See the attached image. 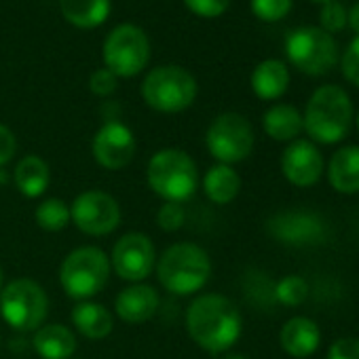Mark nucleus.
Segmentation results:
<instances>
[{
  "label": "nucleus",
  "mask_w": 359,
  "mask_h": 359,
  "mask_svg": "<svg viewBox=\"0 0 359 359\" xmlns=\"http://www.w3.org/2000/svg\"><path fill=\"white\" fill-rule=\"evenodd\" d=\"M187 332L208 353H226L243 332L239 306L222 294H199L187 309Z\"/></svg>",
  "instance_id": "f257e3e1"
},
{
  "label": "nucleus",
  "mask_w": 359,
  "mask_h": 359,
  "mask_svg": "<svg viewBox=\"0 0 359 359\" xmlns=\"http://www.w3.org/2000/svg\"><path fill=\"white\" fill-rule=\"evenodd\" d=\"M154 271L165 292L173 296H195L212 277V260L201 245L180 241L156 258Z\"/></svg>",
  "instance_id": "f03ea898"
},
{
  "label": "nucleus",
  "mask_w": 359,
  "mask_h": 359,
  "mask_svg": "<svg viewBox=\"0 0 359 359\" xmlns=\"http://www.w3.org/2000/svg\"><path fill=\"white\" fill-rule=\"evenodd\" d=\"M148 189L163 201L184 203L201 187V175L195 158L180 148H163L148 158Z\"/></svg>",
  "instance_id": "7ed1b4c3"
},
{
  "label": "nucleus",
  "mask_w": 359,
  "mask_h": 359,
  "mask_svg": "<svg viewBox=\"0 0 359 359\" xmlns=\"http://www.w3.org/2000/svg\"><path fill=\"white\" fill-rule=\"evenodd\" d=\"M353 121V102L348 93L338 85L319 87L302 114L304 131L317 144H336L340 142Z\"/></svg>",
  "instance_id": "20e7f679"
},
{
  "label": "nucleus",
  "mask_w": 359,
  "mask_h": 359,
  "mask_svg": "<svg viewBox=\"0 0 359 359\" xmlns=\"http://www.w3.org/2000/svg\"><path fill=\"white\" fill-rule=\"evenodd\" d=\"M110 256L95 245L72 250L60 266V285L76 302L95 298L110 281Z\"/></svg>",
  "instance_id": "39448f33"
},
{
  "label": "nucleus",
  "mask_w": 359,
  "mask_h": 359,
  "mask_svg": "<svg viewBox=\"0 0 359 359\" xmlns=\"http://www.w3.org/2000/svg\"><path fill=\"white\" fill-rule=\"evenodd\" d=\"M142 97L148 108L161 114H177L197 100V81L180 66H158L146 74Z\"/></svg>",
  "instance_id": "423d86ee"
},
{
  "label": "nucleus",
  "mask_w": 359,
  "mask_h": 359,
  "mask_svg": "<svg viewBox=\"0 0 359 359\" xmlns=\"http://www.w3.org/2000/svg\"><path fill=\"white\" fill-rule=\"evenodd\" d=\"M49 315L45 287L28 277L9 281L0 292V317L15 332H36Z\"/></svg>",
  "instance_id": "0eeeda50"
},
{
  "label": "nucleus",
  "mask_w": 359,
  "mask_h": 359,
  "mask_svg": "<svg viewBox=\"0 0 359 359\" xmlns=\"http://www.w3.org/2000/svg\"><path fill=\"white\" fill-rule=\"evenodd\" d=\"M287 60L309 76L327 74L338 62V47L332 34L315 26H302L285 39Z\"/></svg>",
  "instance_id": "6e6552de"
},
{
  "label": "nucleus",
  "mask_w": 359,
  "mask_h": 359,
  "mask_svg": "<svg viewBox=\"0 0 359 359\" xmlns=\"http://www.w3.org/2000/svg\"><path fill=\"white\" fill-rule=\"evenodd\" d=\"M254 142L252 123L239 112H224L216 116L205 131V146L222 165L245 161L254 150Z\"/></svg>",
  "instance_id": "1a4fd4ad"
},
{
  "label": "nucleus",
  "mask_w": 359,
  "mask_h": 359,
  "mask_svg": "<svg viewBox=\"0 0 359 359\" xmlns=\"http://www.w3.org/2000/svg\"><path fill=\"white\" fill-rule=\"evenodd\" d=\"M104 68H108L118 79H131L140 74L150 60V43L142 28L133 24L116 26L102 49Z\"/></svg>",
  "instance_id": "9d476101"
},
{
  "label": "nucleus",
  "mask_w": 359,
  "mask_h": 359,
  "mask_svg": "<svg viewBox=\"0 0 359 359\" xmlns=\"http://www.w3.org/2000/svg\"><path fill=\"white\" fill-rule=\"evenodd\" d=\"M118 201L104 191H85L70 203V222L89 237H106L121 224Z\"/></svg>",
  "instance_id": "9b49d317"
},
{
  "label": "nucleus",
  "mask_w": 359,
  "mask_h": 359,
  "mask_svg": "<svg viewBox=\"0 0 359 359\" xmlns=\"http://www.w3.org/2000/svg\"><path fill=\"white\" fill-rule=\"evenodd\" d=\"M266 231L275 241L292 248H313L330 239L327 222L309 210L279 212L266 222Z\"/></svg>",
  "instance_id": "f8f14e48"
},
{
  "label": "nucleus",
  "mask_w": 359,
  "mask_h": 359,
  "mask_svg": "<svg viewBox=\"0 0 359 359\" xmlns=\"http://www.w3.org/2000/svg\"><path fill=\"white\" fill-rule=\"evenodd\" d=\"M156 248L152 239L146 233H125L121 239H116L112 254H110V266L116 277H121L127 283H142L148 279L156 266Z\"/></svg>",
  "instance_id": "ddd939ff"
},
{
  "label": "nucleus",
  "mask_w": 359,
  "mask_h": 359,
  "mask_svg": "<svg viewBox=\"0 0 359 359\" xmlns=\"http://www.w3.org/2000/svg\"><path fill=\"white\" fill-rule=\"evenodd\" d=\"M91 150L100 167L108 171H121L133 161L137 142H135L133 131L125 123L106 121L93 135Z\"/></svg>",
  "instance_id": "4468645a"
},
{
  "label": "nucleus",
  "mask_w": 359,
  "mask_h": 359,
  "mask_svg": "<svg viewBox=\"0 0 359 359\" xmlns=\"http://www.w3.org/2000/svg\"><path fill=\"white\" fill-rule=\"evenodd\" d=\"M281 171L294 187L309 189L323 173V156L309 140H294L281 154Z\"/></svg>",
  "instance_id": "2eb2a0df"
},
{
  "label": "nucleus",
  "mask_w": 359,
  "mask_h": 359,
  "mask_svg": "<svg viewBox=\"0 0 359 359\" xmlns=\"http://www.w3.org/2000/svg\"><path fill=\"white\" fill-rule=\"evenodd\" d=\"M158 292L148 283H129L114 298V315L127 325H140L154 317L158 309Z\"/></svg>",
  "instance_id": "dca6fc26"
},
{
  "label": "nucleus",
  "mask_w": 359,
  "mask_h": 359,
  "mask_svg": "<svg viewBox=\"0 0 359 359\" xmlns=\"http://www.w3.org/2000/svg\"><path fill=\"white\" fill-rule=\"evenodd\" d=\"M11 180H13L15 189L26 199H39L47 193V189L51 184V167L43 156L26 154L15 165Z\"/></svg>",
  "instance_id": "f3484780"
},
{
  "label": "nucleus",
  "mask_w": 359,
  "mask_h": 359,
  "mask_svg": "<svg viewBox=\"0 0 359 359\" xmlns=\"http://www.w3.org/2000/svg\"><path fill=\"white\" fill-rule=\"evenodd\" d=\"M70 319L76 332L93 342L108 338L114 327V315L104 304L93 300L76 302L70 311Z\"/></svg>",
  "instance_id": "a211bd4d"
},
{
  "label": "nucleus",
  "mask_w": 359,
  "mask_h": 359,
  "mask_svg": "<svg viewBox=\"0 0 359 359\" xmlns=\"http://www.w3.org/2000/svg\"><path fill=\"white\" fill-rule=\"evenodd\" d=\"M321 332L317 323L309 317H292L283 323L279 332V342L283 351L296 359H304L313 355L319 346Z\"/></svg>",
  "instance_id": "6ab92c4d"
},
{
  "label": "nucleus",
  "mask_w": 359,
  "mask_h": 359,
  "mask_svg": "<svg viewBox=\"0 0 359 359\" xmlns=\"http://www.w3.org/2000/svg\"><path fill=\"white\" fill-rule=\"evenodd\" d=\"M32 346L41 359H72L76 353V336L64 323H43L34 332Z\"/></svg>",
  "instance_id": "aec40b11"
},
{
  "label": "nucleus",
  "mask_w": 359,
  "mask_h": 359,
  "mask_svg": "<svg viewBox=\"0 0 359 359\" xmlns=\"http://www.w3.org/2000/svg\"><path fill=\"white\" fill-rule=\"evenodd\" d=\"M327 180L332 189L342 195L359 193V146H344L332 154Z\"/></svg>",
  "instance_id": "412c9836"
},
{
  "label": "nucleus",
  "mask_w": 359,
  "mask_h": 359,
  "mask_svg": "<svg viewBox=\"0 0 359 359\" xmlns=\"http://www.w3.org/2000/svg\"><path fill=\"white\" fill-rule=\"evenodd\" d=\"M201 189L214 205H229L241 193V175L235 171L233 165L216 163L205 171Z\"/></svg>",
  "instance_id": "4be33fe9"
},
{
  "label": "nucleus",
  "mask_w": 359,
  "mask_h": 359,
  "mask_svg": "<svg viewBox=\"0 0 359 359\" xmlns=\"http://www.w3.org/2000/svg\"><path fill=\"white\" fill-rule=\"evenodd\" d=\"M290 87V70L281 60H264L252 72V91L264 100H279Z\"/></svg>",
  "instance_id": "5701e85b"
},
{
  "label": "nucleus",
  "mask_w": 359,
  "mask_h": 359,
  "mask_svg": "<svg viewBox=\"0 0 359 359\" xmlns=\"http://www.w3.org/2000/svg\"><path fill=\"white\" fill-rule=\"evenodd\" d=\"M266 135L275 142H294L304 129L302 114L292 104H275L262 116Z\"/></svg>",
  "instance_id": "b1692460"
},
{
  "label": "nucleus",
  "mask_w": 359,
  "mask_h": 359,
  "mask_svg": "<svg viewBox=\"0 0 359 359\" xmlns=\"http://www.w3.org/2000/svg\"><path fill=\"white\" fill-rule=\"evenodd\" d=\"M60 9L66 22L81 30H91L108 20L110 0H60Z\"/></svg>",
  "instance_id": "393cba45"
},
{
  "label": "nucleus",
  "mask_w": 359,
  "mask_h": 359,
  "mask_svg": "<svg viewBox=\"0 0 359 359\" xmlns=\"http://www.w3.org/2000/svg\"><path fill=\"white\" fill-rule=\"evenodd\" d=\"M36 224L47 233H60L70 224V205L60 197H49L34 210Z\"/></svg>",
  "instance_id": "a878e982"
},
{
  "label": "nucleus",
  "mask_w": 359,
  "mask_h": 359,
  "mask_svg": "<svg viewBox=\"0 0 359 359\" xmlns=\"http://www.w3.org/2000/svg\"><path fill=\"white\" fill-rule=\"evenodd\" d=\"M309 283L300 275H287L275 283V300L283 306H298L309 298Z\"/></svg>",
  "instance_id": "bb28decb"
},
{
  "label": "nucleus",
  "mask_w": 359,
  "mask_h": 359,
  "mask_svg": "<svg viewBox=\"0 0 359 359\" xmlns=\"http://www.w3.org/2000/svg\"><path fill=\"white\" fill-rule=\"evenodd\" d=\"M187 222V210L184 203H171L163 201V205L156 210V224L165 233H175Z\"/></svg>",
  "instance_id": "cd10ccee"
},
{
  "label": "nucleus",
  "mask_w": 359,
  "mask_h": 359,
  "mask_svg": "<svg viewBox=\"0 0 359 359\" xmlns=\"http://www.w3.org/2000/svg\"><path fill=\"white\" fill-rule=\"evenodd\" d=\"M292 11V0H252V13L262 22H279Z\"/></svg>",
  "instance_id": "c85d7f7f"
},
{
  "label": "nucleus",
  "mask_w": 359,
  "mask_h": 359,
  "mask_svg": "<svg viewBox=\"0 0 359 359\" xmlns=\"http://www.w3.org/2000/svg\"><path fill=\"white\" fill-rule=\"evenodd\" d=\"M319 22H321V30L327 32V34H336V32H342L346 28V22H348V13L344 9L342 3L334 0V3H325L323 9H321V15H319Z\"/></svg>",
  "instance_id": "c756f323"
},
{
  "label": "nucleus",
  "mask_w": 359,
  "mask_h": 359,
  "mask_svg": "<svg viewBox=\"0 0 359 359\" xmlns=\"http://www.w3.org/2000/svg\"><path fill=\"white\" fill-rule=\"evenodd\" d=\"M340 68H342V76L351 85L359 87V36H355L344 49L340 57Z\"/></svg>",
  "instance_id": "7c9ffc66"
},
{
  "label": "nucleus",
  "mask_w": 359,
  "mask_h": 359,
  "mask_svg": "<svg viewBox=\"0 0 359 359\" xmlns=\"http://www.w3.org/2000/svg\"><path fill=\"white\" fill-rule=\"evenodd\" d=\"M118 87V76L112 74L108 68H100L89 76V89L97 97H108L116 91Z\"/></svg>",
  "instance_id": "2f4dec72"
},
{
  "label": "nucleus",
  "mask_w": 359,
  "mask_h": 359,
  "mask_svg": "<svg viewBox=\"0 0 359 359\" xmlns=\"http://www.w3.org/2000/svg\"><path fill=\"white\" fill-rule=\"evenodd\" d=\"M184 5L195 15L205 18V20H214V18H220L229 9L231 0H184Z\"/></svg>",
  "instance_id": "473e14b6"
},
{
  "label": "nucleus",
  "mask_w": 359,
  "mask_h": 359,
  "mask_svg": "<svg viewBox=\"0 0 359 359\" xmlns=\"http://www.w3.org/2000/svg\"><path fill=\"white\" fill-rule=\"evenodd\" d=\"M327 359H359V338H338L330 346Z\"/></svg>",
  "instance_id": "72a5a7b5"
},
{
  "label": "nucleus",
  "mask_w": 359,
  "mask_h": 359,
  "mask_svg": "<svg viewBox=\"0 0 359 359\" xmlns=\"http://www.w3.org/2000/svg\"><path fill=\"white\" fill-rule=\"evenodd\" d=\"M15 152H18V137H15V133L7 125L0 123V167H5L7 163H11Z\"/></svg>",
  "instance_id": "f704fd0d"
},
{
  "label": "nucleus",
  "mask_w": 359,
  "mask_h": 359,
  "mask_svg": "<svg viewBox=\"0 0 359 359\" xmlns=\"http://www.w3.org/2000/svg\"><path fill=\"white\" fill-rule=\"evenodd\" d=\"M348 26H351V30L359 36V3H355L353 7H351V11H348V22H346Z\"/></svg>",
  "instance_id": "c9c22d12"
},
{
  "label": "nucleus",
  "mask_w": 359,
  "mask_h": 359,
  "mask_svg": "<svg viewBox=\"0 0 359 359\" xmlns=\"http://www.w3.org/2000/svg\"><path fill=\"white\" fill-rule=\"evenodd\" d=\"M224 359H248L245 355H241V353H231V355H226Z\"/></svg>",
  "instance_id": "e433bc0d"
},
{
  "label": "nucleus",
  "mask_w": 359,
  "mask_h": 359,
  "mask_svg": "<svg viewBox=\"0 0 359 359\" xmlns=\"http://www.w3.org/2000/svg\"><path fill=\"white\" fill-rule=\"evenodd\" d=\"M5 287V273H3V266H0V292Z\"/></svg>",
  "instance_id": "4c0bfd02"
},
{
  "label": "nucleus",
  "mask_w": 359,
  "mask_h": 359,
  "mask_svg": "<svg viewBox=\"0 0 359 359\" xmlns=\"http://www.w3.org/2000/svg\"><path fill=\"white\" fill-rule=\"evenodd\" d=\"M313 3H319V5H325V3H334V0H313Z\"/></svg>",
  "instance_id": "58836bf2"
},
{
  "label": "nucleus",
  "mask_w": 359,
  "mask_h": 359,
  "mask_svg": "<svg viewBox=\"0 0 359 359\" xmlns=\"http://www.w3.org/2000/svg\"><path fill=\"white\" fill-rule=\"evenodd\" d=\"M357 129H359V116H357Z\"/></svg>",
  "instance_id": "ea45409f"
}]
</instances>
